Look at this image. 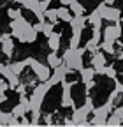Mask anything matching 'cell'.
<instances>
[{
	"label": "cell",
	"instance_id": "6",
	"mask_svg": "<svg viewBox=\"0 0 123 127\" xmlns=\"http://www.w3.org/2000/svg\"><path fill=\"white\" fill-rule=\"evenodd\" d=\"M72 72H74L72 69H69L65 64H62V65H58V67L53 69V74H51L49 79H48V85H49V87H55V85H58V83H63L65 76H67V74H72Z\"/></svg>",
	"mask_w": 123,
	"mask_h": 127
},
{
	"label": "cell",
	"instance_id": "20",
	"mask_svg": "<svg viewBox=\"0 0 123 127\" xmlns=\"http://www.w3.org/2000/svg\"><path fill=\"white\" fill-rule=\"evenodd\" d=\"M99 48H100L104 53H109V55H114V53H116V51H114V41H111V39H104V41H100Z\"/></svg>",
	"mask_w": 123,
	"mask_h": 127
},
{
	"label": "cell",
	"instance_id": "2",
	"mask_svg": "<svg viewBox=\"0 0 123 127\" xmlns=\"http://www.w3.org/2000/svg\"><path fill=\"white\" fill-rule=\"evenodd\" d=\"M49 88H51V87L48 85V81H41V83L34 88L32 95H30V111H32L34 118H32V122H30V124H37V122H39L41 108H42L44 97H46V94L49 92Z\"/></svg>",
	"mask_w": 123,
	"mask_h": 127
},
{
	"label": "cell",
	"instance_id": "38",
	"mask_svg": "<svg viewBox=\"0 0 123 127\" xmlns=\"http://www.w3.org/2000/svg\"><path fill=\"white\" fill-rule=\"evenodd\" d=\"M14 90H16L18 94H25V85H21V83H20V85H18L16 88H14Z\"/></svg>",
	"mask_w": 123,
	"mask_h": 127
},
{
	"label": "cell",
	"instance_id": "21",
	"mask_svg": "<svg viewBox=\"0 0 123 127\" xmlns=\"http://www.w3.org/2000/svg\"><path fill=\"white\" fill-rule=\"evenodd\" d=\"M28 111H30V106L20 102V104H16V106L12 108V115H14V117H18V118H21V117H25V115L28 113Z\"/></svg>",
	"mask_w": 123,
	"mask_h": 127
},
{
	"label": "cell",
	"instance_id": "26",
	"mask_svg": "<svg viewBox=\"0 0 123 127\" xmlns=\"http://www.w3.org/2000/svg\"><path fill=\"white\" fill-rule=\"evenodd\" d=\"M16 2L20 5H23L25 9H28V11H34L37 7V4H39V0H16Z\"/></svg>",
	"mask_w": 123,
	"mask_h": 127
},
{
	"label": "cell",
	"instance_id": "5",
	"mask_svg": "<svg viewBox=\"0 0 123 127\" xmlns=\"http://www.w3.org/2000/svg\"><path fill=\"white\" fill-rule=\"evenodd\" d=\"M25 60H26L28 65L32 67V71H34V74H35V78L39 79V81H48V79H49V76H51V67L48 65V64H42V62L35 60L34 57H28V58H25Z\"/></svg>",
	"mask_w": 123,
	"mask_h": 127
},
{
	"label": "cell",
	"instance_id": "30",
	"mask_svg": "<svg viewBox=\"0 0 123 127\" xmlns=\"http://www.w3.org/2000/svg\"><path fill=\"white\" fill-rule=\"evenodd\" d=\"M79 44H81V35L72 34V37L69 41V48H79Z\"/></svg>",
	"mask_w": 123,
	"mask_h": 127
},
{
	"label": "cell",
	"instance_id": "10",
	"mask_svg": "<svg viewBox=\"0 0 123 127\" xmlns=\"http://www.w3.org/2000/svg\"><path fill=\"white\" fill-rule=\"evenodd\" d=\"M86 23H88V18H86L84 14H76V16H72V20L69 21V25H70V28H72V34L83 35V30H84Z\"/></svg>",
	"mask_w": 123,
	"mask_h": 127
},
{
	"label": "cell",
	"instance_id": "15",
	"mask_svg": "<svg viewBox=\"0 0 123 127\" xmlns=\"http://www.w3.org/2000/svg\"><path fill=\"white\" fill-rule=\"evenodd\" d=\"M90 65H93V67H95V71H97V69H100V67H104V65H105V53H104L102 50H100V51H97V53H91Z\"/></svg>",
	"mask_w": 123,
	"mask_h": 127
},
{
	"label": "cell",
	"instance_id": "23",
	"mask_svg": "<svg viewBox=\"0 0 123 127\" xmlns=\"http://www.w3.org/2000/svg\"><path fill=\"white\" fill-rule=\"evenodd\" d=\"M46 20H48V21H51L53 25H56L58 23V9H51V7H48V9H46Z\"/></svg>",
	"mask_w": 123,
	"mask_h": 127
},
{
	"label": "cell",
	"instance_id": "36",
	"mask_svg": "<svg viewBox=\"0 0 123 127\" xmlns=\"http://www.w3.org/2000/svg\"><path fill=\"white\" fill-rule=\"evenodd\" d=\"M34 28H35L37 32H42V28H44V21H37V23L34 25Z\"/></svg>",
	"mask_w": 123,
	"mask_h": 127
},
{
	"label": "cell",
	"instance_id": "19",
	"mask_svg": "<svg viewBox=\"0 0 123 127\" xmlns=\"http://www.w3.org/2000/svg\"><path fill=\"white\" fill-rule=\"evenodd\" d=\"M72 11L69 9V5H60L58 7V18L62 20V21H65V23H69L70 20H72Z\"/></svg>",
	"mask_w": 123,
	"mask_h": 127
},
{
	"label": "cell",
	"instance_id": "1",
	"mask_svg": "<svg viewBox=\"0 0 123 127\" xmlns=\"http://www.w3.org/2000/svg\"><path fill=\"white\" fill-rule=\"evenodd\" d=\"M11 34L21 42H35L39 32L34 28V25H30L28 20L20 16V18L11 21Z\"/></svg>",
	"mask_w": 123,
	"mask_h": 127
},
{
	"label": "cell",
	"instance_id": "7",
	"mask_svg": "<svg viewBox=\"0 0 123 127\" xmlns=\"http://www.w3.org/2000/svg\"><path fill=\"white\" fill-rule=\"evenodd\" d=\"M74 85H76V81H65V79H63V88H62V106H63V108H70V109L76 108L72 94H70Z\"/></svg>",
	"mask_w": 123,
	"mask_h": 127
},
{
	"label": "cell",
	"instance_id": "17",
	"mask_svg": "<svg viewBox=\"0 0 123 127\" xmlns=\"http://www.w3.org/2000/svg\"><path fill=\"white\" fill-rule=\"evenodd\" d=\"M79 74H81V81H83V83H86V81H91V79L95 78L97 71H95V67H93V65H90V67H83V69L79 71Z\"/></svg>",
	"mask_w": 123,
	"mask_h": 127
},
{
	"label": "cell",
	"instance_id": "31",
	"mask_svg": "<svg viewBox=\"0 0 123 127\" xmlns=\"http://www.w3.org/2000/svg\"><path fill=\"white\" fill-rule=\"evenodd\" d=\"M90 124L91 125H105L107 124V118L105 117H93V118L90 120Z\"/></svg>",
	"mask_w": 123,
	"mask_h": 127
},
{
	"label": "cell",
	"instance_id": "11",
	"mask_svg": "<svg viewBox=\"0 0 123 127\" xmlns=\"http://www.w3.org/2000/svg\"><path fill=\"white\" fill-rule=\"evenodd\" d=\"M102 35L104 39H111V41H118L121 37V25L120 23H111V25H107L102 32Z\"/></svg>",
	"mask_w": 123,
	"mask_h": 127
},
{
	"label": "cell",
	"instance_id": "24",
	"mask_svg": "<svg viewBox=\"0 0 123 127\" xmlns=\"http://www.w3.org/2000/svg\"><path fill=\"white\" fill-rule=\"evenodd\" d=\"M69 9L72 11V14L76 16V14H84L86 12V9H84V5L79 2V0H74V2L69 5Z\"/></svg>",
	"mask_w": 123,
	"mask_h": 127
},
{
	"label": "cell",
	"instance_id": "27",
	"mask_svg": "<svg viewBox=\"0 0 123 127\" xmlns=\"http://www.w3.org/2000/svg\"><path fill=\"white\" fill-rule=\"evenodd\" d=\"M84 50H86L88 53H97L100 48H99V42H95L93 39H88L86 44H84Z\"/></svg>",
	"mask_w": 123,
	"mask_h": 127
},
{
	"label": "cell",
	"instance_id": "16",
	"mask_svg": "<svg viewBox=\"0 0 123 127\" xmlns=\"http://www.w3.org/2000/svg\"><path fill=\"white\" fill-rule=\"evenodd\" d=\"M60 44H62V35L60 32H53V34L48 37V46L51 51H58L60 50Z\"/></svg>",
	"mask_w": 123,
	"mask_h": 127
},
{
	"label": "cell",
	"instance_id": "43",
	"mask_svg": "<svg viewBox=\"0 0 123 127\" xmlns=\"http://www.w3.org/2000/svg\"><path fill=\"white\" fill-rule=\"evenodd\" d=\"M121 21H123V16H121Z\"/></svg>",
	"mask_w": 123,
	"mask_h": 127
},
{
	"label": "cell",
	"instance_id": "34",
	"mask_svg": "<svg viewBox=\"0 0 123 127\" xmlns=\"http://www.w3.org/2000/svg\"><path fill=\"white\" fill-rule=\"evenodd\" d=\"M114 88H116L118 92H121V94H123V83L120 81V79H118V78H116V83H114Z\"/></svg>",
	"mask_w": 123,
	"mask_h": 127
},
{
	"label": "cell",
	"instance_id": "8",
	"mask_svg": "<svg viewBox=\"0 0 123 127\" xmlns=\"http://www.w3.org/2000/svg\"><path fill=\"white\" fill-rule=\"evenodd\" d=\"M100 16L109 21V23H121V11L118 7H113V5H105L104 11L100 12Z\"/></svg>",
	"mask_w": 123,
	"mask_h": 127
},
{
	"label": "cell",
	"instance_id": "13",
	"mask_svg": "<svg viewBox=\"0 0 123 127\" xmlns=\"http://www.w3.org/2000/svg\"><path fill=\"white\" fill-rule=\"evenodd\" d=\"M114 109V102H111V101H105L102 106H97V108H93V117H109V113Z\"/></svg>",
	"mask_w": 123,
	"mask_h": 127
},
{
	"label": "cell",
	"instance_id": "12",
	"mask_svg": "<svg viewBox=\"0 0 123 127\" xmlns=\"http://www.w3.org/2000/svg\"><path fill=\"white\" fill-rule=\"evenodd\" d=\"M0 42H2V53L7 58H11L14 55V42L11 39V34H2L0 35Z\"/></svg>",
	"mask_w": 123,
	"mask_h": 127
},
{
	"label": "cell",
	"instance_id": "29",
	"mask_svg": "<svg viewBox=\"0 0 123 127\" xmlns=\"http://www.w3.org/2000/svg\"><path fill=\"white\" fill-rule=\"evenodd\" d=\"M53 28H55V25H53L51 21H44V28H42V34H44L46 37H49V35L53 34V32H55Z\"/></svg>",
	"mask_w": 123,
	"mask_h": 127
},
{
	"label": "cell",
	"instance_id": "39",
	"mask_svg": "<svg viewBox=\"0 0 123 127\" xmlns=\"http://www.w3.org/2000/svg\"><path fill=\"white\" fill-rule=\"evenodd\" d=\"M7 101V97H5V92H2V90H0V104H2V102H5Z\"/></svg>",
	"mask_w": 123,
	"mask_h": 127
},
{
	"label": "cell",
	"instance_id": "28",
	"mask_svg": "<svg viewBox=\"0 0 123 127\" xmlns=\"http://www.w3.org/2000/svg\"><path fill=\"white\" fill-rule=\"evenodd\" d=\"M121 124H123V118L118 117L116 113H113V115L107 117V125H121Z\"/></svg>",
	"mask_w": 123,
	"mask_h": 127
},
{
	"label": "cell",
	"instance_id": "3",
	"mask_svg": "<svg viewBox=\"0 0 123 127\" xmlns=\"http://www.w3.org/2000/svg\"><path fill=\"white\" fill-rule=\"evenodd\" d=\"M86 53L84 48H69V50L63 51V64L72 69V71H81L84 67V62H83V55Z\"/></svg>",
	"mask_w": 123,
	"mask_h": 127
},
{
	"label": "cell",
	"instance_id": "14",
	"mask_svg": "<svg viewBox=\"0 0 123 127\" xmlns=\"http://www.w3.org/2000/svg\"><path fill=\"white\" fill-rule=\"evenodd\" d=\"M88 23H91V27H93V30H102V21H104V18L100 16V12L97 11V9H93L88 16Z\"/></svg>",
	"mask_w": 123,
	"mask_h": 127
},
{
	"label": "cell",
	"instance_id": "32",
	"mask_svg": "<svg viewBox=\"0 0 123 127\" xmlns=\"http://www.w3.org/2000/svg\"><path fill=\"white\" fill-rule=\"evenodd\" d=\"M7 16H9L11 20H16V18L21 16V11L20 9H7Z\"/></svg>",
	"mask_w": 123,
	"mask_h": 127
},
{
	"label": "cell",
	"instance_id": "35",
	"mask_svg": "<svg viewBox=\"0 0 123 127\" xmlns=\"http://www.w3.org/2000/svg\"><path fill=\"white\" fill-rule=\"evenodd\" d=\"M84 85H86V94H88V92H91V90H93V87H95V83H93V79H91V81H86Z\"/></svg>",
	"mask_w": 123,
	"mask_h": 127
},
{
	"label": "cell",
	"instance_id": "33",
	"mask_svg": "<svg viewBox=\"0 0 123 127\" xmlns=\"http://www.w3.org/2000/svg\"><path fill=\"white\" fill-rule=\"evenodd\" d=\"M113 113H116L118 117H121V118H123V102H121V104H118V108H114V109H113Z\"/></svg>",
	"mask_w": 123,
	"mask_h": 127
},
{
	"label": "cell",
	"instance_id": "42",
	"mask_svg": "<svg viewBox=\"0 0 123 127\" xmlns=\"http://www.w3.org/2000/svg\"><path fill=\"white\" fill-rule=\"evenodd\" d=\"M2 65H4V64H0V69H2Z\"/></svg>",
	"mask_w": 123,
	"mask_h": 127
},
{
	"label": "cell",
	"instance_id": "41",
	"mask_svg": "<svg viewBox=\"0 0 123 127\" xmlns=\"http://www.w3.org/2000/svg\"><path fill=\"white\" fill-rule=\"evenodd\" d=\"M104 2H105L107 5H113V4H114V0H104Z\"/></svg>",
	"mask_w": 123,
	"mask_h": 127
},
{
	"label": "cell",
	"instance_id": "40",
	"mask_svg": "<svg viewBox=\"0 0 123 127\" xmlns=\"http://www.w3.org/2000/svg\"><path fill=\"white\" fill-rule=\"evenodd\" d=\"M58 2H60L62 5H70V4L74 2V0H58Z\"/></svg>",
	"mask_w": 123,
	"mask_h": 127
},
{
	"label": "cell",
	"instance_id": "9",
	"mask_svg": "<svg viewBox=\"0 0 123 127\" xmlns=\"http://www.w3.org/2000/svg\"><path fill=\"white\" fill-rule=\"evenodd\" d=\"M0 76H2L4 79H7V83H9V87L12 90L20 85V74L14 72L11 69V65H2V69H0Z\"/></svg>",
	"mask_w": 123,
	"mask_h": 127
},
{
	"label": "cell",
	"instance_id": "37",
	"mask_svg": "<svg viewBox=\"0 0 123 127\" xmlns=\"http://www.w3.org/2000/svg\"><path fill=\"white\" fill-rule=\"evenodd\" d=\"M114 55H116V58H118V60H123V42H121L120 51H118V53H114Z\"/></svg>",
	"mask_w": 123,
	"mask_h": 127
},
{
	"label": "cell",
	"instance_id": "4",
	"mask_svg": "<svg viewBox=\"0 0 123 127\" xmlns=\"http://www.w3.org/2000/svg\"><path fill=\"white\" fill-rule=\"evenodd\" d=\"M93 99L86 95V102L81 106V108H74V113H72V120L76 125H90V120H88V115L93 111Z\"/></svg>",
	"mask_w": 123,
	"mask_h": 127
},
{
	"label": "cell",
	"instance_id": "25",
	"mask_svg": "<svg viewBox=\"0 0 123 127\" xmlns=\"http://www.w3.org/2000/svg\"><path fill=\"white\" fill-rule=\"evenodd\" d=\"M9 65H11V69L16 72V74H21L28 64H26V60H20V62H12V64H9Z\"/></svg>",
	"mask_w": 123,
	"mask_h": 127
},
{
	"label": "cell",
	"instance_id": "22",
	"mask_svg": "<svg viewBox=\"0 0 123 127\" xmlns=\"http://www.w3.org/2000/svg\"><path fill=\"white\" fill-rule=\"evenodd\" d=\"M97 74H105L107 78H111V79H116L118 78V72H116V69L113 67V65H104V67H100V69H97Z\"/></svg>",
	"mask_w": 123,
	"mask_h": 127
},
{
	"label": "cell",
	"instance_id": "18",
	"mask_svg": "<svg viewBox=\"0 0 123 127\" xmlns=\"http://www.w3.org/2000/svg\"><path fill=\"white\" fill-rule=\"evenodd\" d=\"M46 64H48V65L49 67H58V65H62V64H63V58H62V57H58L56 55V51H51L48 57H46Z\"/></svg>",
	"mask_w": 123,
	"mask_h": 127
}]
</instances>
